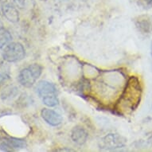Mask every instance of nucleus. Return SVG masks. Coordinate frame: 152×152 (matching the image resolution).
I'll return each mask as SVG.
<instances>
[{
	"label": "nucleus",
	"instance_id": "nucleus-1",
	"mask_svg": "<svg viewBox=\"0 0 152 152\" xmlns=\"http://www.w3.org/2000/svg\"><path fill=\"white\" fill-rule=\"evenodd\" d=\"M142 92V87L140 79L136 77H129L116 102L115 109L119 113L124 115L134 112L140 104Z\"/></svg>",
	"mask_w": 152,
	"mask_h": 152
},
{
	"label": "nucleus",
	"instance_id": "nucleus-2",
	"mask_svg": "<svg viewBox=\"0 0 152 152\" xmlns=\"http://www.w3.org/2000/svg\"><path fill=\"white\" fill-rule=\"evenodd\" d=\"M42 72V66L38 64H32L24 68L18 76V81L22 86L30 88L34 85Z\"/></svg>",
	"mask_w": 152,
	"mask_h": 152
},
{
	"label": "nucleus",
	"instance_id": "nucleus-3",
	"mask_svg": "<svg viewBox=\"0 0 152 152\" xmlns=\"http://www.w3.org/2000/svg\"><path fill=\"white\" fill-rule=\"evenodd\" d=\"M2 56L3 60L6 61L7 62L20 61L25 58V49L19 42L9 43L3 49Z\"/></svg>",
	"mask_w": 152,
	"mask_h": 152
},
{
	"label": "nucleus",
	"instance_id": "nucleus-4",
	"mask_svg": "<svg viewBox=\"0 0 152 152\" xmlns=\"http://www.w3.org/2000/svg\"><path fill=\"white\" fill-rule=\"evenodd\" d=\"M25 140L10 137L8 135H0V150L4 151H11L16 150L24 149L26 147Z\"/></svg>",
	"mask_w": 152,
	"mask_h": 152
},
{
	"label": "nucleus",
	"instance_id": "nucleus-5",
	"mask_svg": "<svg viewBox=\"0 0 152 152\" xmlns=\"http://www.w3.org/2000/svg\"><path fill=\"white\" fill-rule=\"evenodd\" d=\"M126 142L124 138L116 134H109L100 141V147L104 150H115L124 147Z\"/></svg>",
	"mask_w": 152,
	"mask_h": 152
},
{
	"label": "nucleus",
	"instance_id": "nucleus-6",
	"mask_svg": "<svg viewBox=\"0 0 152 152\" xmlns=\"http://www.w3.org/2000/svg\"><path fill=\"white\" fill-rule=\"evenodd\" d=\"M36 92L42 100L43 98L58 96L57 87L53 84L46 80H42L40 82H38L36 87Z\"/></svg>",
	"mask_w": 152,
	"mask_h": 152
},
{
	"label": "nucleus",
	"instance_id": "nucleus-7",
	"mask_svg": "<svg viewBox=\"0 0 152 152\" xmlns=\"http://www.w3.org/2000/svg\"><path fill=\"white\" fill-rule=\"evenodd\" d=\"M134 23L140 34L149 35L152 32V17L149 15H140L134 19Z\"/></svg>",
	"mask_w": 152,
	"mask_h": 152
},
{
	"label": "nucleus",
	"instance_id": "nucleus-8",
	"mask_svg": "<svg viewBox=\"0 0 152 152\" xmlns=\"http://www.w3.org/2000/svg\"><path fill=\"white\" fill-rule=\"evenodd\" d=\"M41 115L48 124L53 127H57L62 123V116L53 109L43 108L41 112Z\"/></svg>",
	"mask_w": 152,
	"mask_h": 152
},
{
	"label": "nucleus",
	"instance_id": "nucleus-9",
	"mask_svg": "<svg viewBox=\"0 0 152 152\" xmlns=\"http://www.w3.org/2000/svg\"><path fill=\"white\" fill-rule=\"evenodd\" d=\"M88 135L85 128L80 126H76L71 132V139L75 143L78 145L85 144L88 140Z\"/></svg>",
	"mask_w": 152,
	"mask_h": 152
},
{
	"label": "nucleus",
	"instance_id": "nucleus-10",
	"mask_svg": "<svg viewBox=\"0 0 152 152\" xmlns=\"http://www.w3.org/2000/svg\"><path fill=\"white\" fill-rule=\"evenodd\" d=\"M3 12L6 18L11 23H17L19 20V15L18 10L11 6H4L3 7Z\"/></svg>",
	"mask_w": 152,
	"mask_h": 152
},
{
	"label": "nucleus",
	"instance_id": "nucleus-11",
	"mask_svg": "<svg viewBox=\"0 0 152 152\" xmlns=\"http://www.w3.org/2000/svg\"><path fill=\"white\" fill-rule=\"evenodd\" d=\"M18 89L15 86H7L1 93V99L3 101H9L18 95Z\"/></svg>",
	"mask_w": 152,
	"mask_h": 152
},
{
	"label": "nucleus",
	"instance_id": "nucleus-12",
	"mask_svg": "<svg viewBox=\"0 0 152 152\" xmlns=\"http://www.w3.org/2000/svg\"><path fill=\"white\" fill-rule=\"evenodd\" d=\"M10 68L4 62H0V85L10 79Z\"/></svg>",
	"mask_w": 152,
	"mask_h": 152
},
{
	"label": "nucleus",
	"instance_id": "nucleus-13",
	"mask_svg": "<svg viewBox=\"0 0 152 152\" xmlns=\"http://www.w3.org/2000/svg\"><path fill=\"white\" fill-rule=\"evenodd\" d=\"M12 40V36L10 33L5 28L2 27L0 29V49L8 45Z\"/></svg>",
	"mask_w": 152,
	"mask_h": 152
},
{
	"label": "nucleus",
	"instance_id": "nucleus-14",
	"mask_svg": "<svg viewBox=\"0 0 152 152\" xmlns=\"http://www.w3.org/2000/svg\"><path fill=\"white\" fill-rule=\"evenodd\" d=\"M43 104L46 105L47 107H55L58 104V96H50V97L43 98L42 100Z\"/></svg>",
	"mask_w": 152,
	"mask_h": 152
},
{
	"label": "nucleus",
	"instance_id": "nucleus-15",
	"mask_svg": "<svg viewBox=\"0 0 152 152\" xmlns=\"http://www.w3.org/2000/svg\"><path fill=\"white\" fill-rule=\"evenodd\" d=\"M135 2L143 8L152 7V0H135Z\"/></svg>",
	"mask_w": 152,
	"mask_h": 152
},
{
	"label": "nucleus",
	"instance_id": "nucleus-16",
	"mask_svg": "<svg viewBox=\"0 0 152 152\" xmlns=\"http://www.w3.org/2000/svg\"><path fill=\"white\" fill-rule=\"evenodd\" d=\"M2 27H3V23H2V22H1V21H0V29H1V28H2Z\"/></svg>",
	"mask_w": 152,
	"mask_h": 152
},
{
	"label": "nucleus",
	"instance_id": "nucleus-17",
	"mask_svg": "<svg viewBox=\"0 0 152 152\" xmlns=\"http://www.w3.org/2000/svg\"><path fill=\"white\" fill-rule=\"evenodd\" d=\"M151 55H152V43H151Z\"/></svg>",
	"mask_w": 152,
	"mask_h": 152
}]
</instances>
